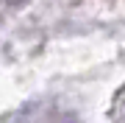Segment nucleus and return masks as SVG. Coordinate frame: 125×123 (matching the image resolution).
Wrapping results in <instances>:
<instances>
[{"mask_svg": "<svg viewBox=\"0 0 125 123\" xmlns=\"http://www.w3.org/2000/svg\"><path fill=\"white\" fill-rule=\"evenodd\" d=\"M64 123H78V120H75V118H67V120H64Z\"/></svg>", "mask_w": 125, "mask_h": 123, "instance_id": "1", "label": "nucleus"}]
</instances>
